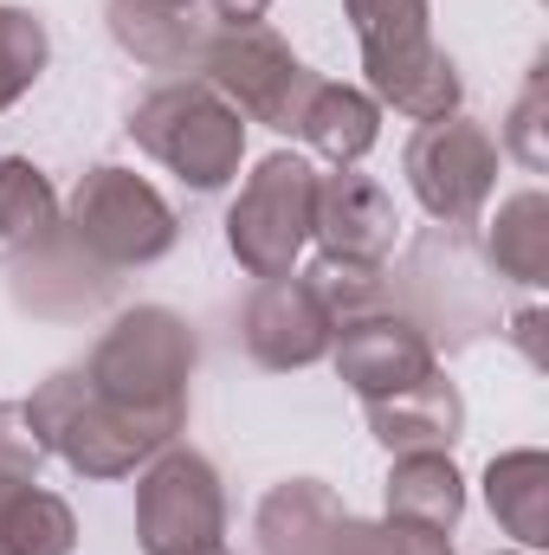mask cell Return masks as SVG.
Masks as SVG:
<instances>
[{
    "mask_svg": "<svg viewBox=\"0 0 549 555\" xmlns=\"http://www.w3.org/2000/svg\"><path fill=\"white\" fill-rule=\"evenodd\" d=\"M52 65V33L33 7H0V111H13Z\"/></svg>",
    "mask_w": 549,
    "mask_h": 555,
    "instance_id": "cell-22",
    "label": "cell"
},
{
    "mask_svg": "<svg viewBox=\"0 0 549 555\" xmlns=\"http://www.w3.org/2000/svg\"><path fill=\"white\" fill-rule=\"evenodd\" d=\"M194 362H201V343H194L188 317L168 310V304H137V310H124L98 336V349L85 362V382L117 414H130V420H142V426H155V433L175 439L188 426Z\"/></svg>",
    "mask_w": 549,
    "mask_h": 555,
    "instance_id": "cell-1",
    "label": "cell"
},
{
    "mask_svg": "<svg viewBox=\"0 0 549 555\" xmlns=\"http://www.w3.org/2000/svg\"><path fill=\"white\" fill-rule=\"evenodd\" d=\"M310 240L323 259L336 266H388L395 240H401V214L395 194L356 168H330L317 181V214H310Z\"/></svg>",
    "mask_w": 549,
    "mask_h": 555,
    "instance_id": "cell-12",
    "label": "cell"
},
{
    "mask_svg": "<svg viewBox=\"0 0 549 555\" xmlns=\"http://www.w3.org/2000/svg\"><path fill=\"white\" fill-rule=\"evenodd\" d=\"M485 504H491L505 537H518L537 555L549 543V452H537V446L498 452L485 465Z\"/></svg>",
    "mask_w": 549,
    "mask_h": 555,
    "instance_id": "cell-17",
    "label": "cell"
},
{
    "mask_svg": "<svg viewBox=\"0 0 549 555\" xmlns=\"http://www.w3.org/2000/svg\"><path fill=\"white\" fill-rule=\"evenodd\" d=\"M297 137H304L310 155H323L330 168H356L382 142V104L369 91H356V85L317 78V91H310V104L297 117Z\"/></svg>",
    "mask_w": 549,
    "mask_h": 555,
    "instance_id": "cell-16",
    "label": "cell"
},
{
    "mask_svg": "<svg viewBox=\"0 0 549 555\" xmlns=\"http://www.w3.org/2000/svg\"><path fill=\"white\" fill-rule=\"evenodd\" d=\"M46 459H52V452L39 446L26 408H20V401H0V478H39Z\"/></svg>",
    "mask_w": 549,
    "mask_h": 555,
    "instance_id": "cell-26",
    "label": "cell"
},
{
    "mask_svg": "<svg viewBox=\"0 0 549 555\" xmlns=\"http://www.w3.org/2000/svg\"><path fill=\"white\" fill-rule=\"evenodd\" d=\"M137 550L142 555H214L227 550V485L194 446H162L137 478Z\"/></svg>",
    "mask_w": 549,
    "mask_h": 555,
    "instance_id": "cell-8",
    "label": "cell"
},
{
    "mask_svg": "<svg viewBox=\"0 0 549 555\" xmlns=\"http://www.w3.org/2000/svg\"><path fill=\"white\" fill-rule=\"evenodd\" d=\"M59 240L78 259L104 266V272H142V266L175 253L181 220L137 168L98 162V168L78 175V188L65 201V220H59Z\"/></svg>",
    "mask_w": 549,
    "mask_h": 555,
    "instance_id": "cell-4",
    "label": "cell"
},
{
    "mask_svg": "<svg viewBox=\"0 0 549 555\" xmlns=\"http://www.w3.org/2000/svg\"><path fill=\"white\" fill-rule=\"evenodd\" d=\"M485 259H491L498 278H511L524 291L549 284V194L544 188H524V194L498 201V220L485 227Z\"/></svg>",
    "mask_w": 549,
    "mask_h": 555,
    "instance_id": "cell-19",
    "label": "cell"
},
{
    "mask_svg": "<svg viewBox=\"0 0 549 555\" xmlns=\"http://www.w3.org/2000/svg\"><path fill=\"white\" fill-rule=\"evenodd\" d=\"M104 20H111V39L155 72H194L201 46H207V20L188 13V7H162V0H104Z\"/></svg>",
    "mask_w": 549,
    "mask_h": 555,
    "instance_id": "cell-15",
    "label": "cell"
},
{
    "mask_svg": "<svg viewBox=\"0 0 549 555\" xmlns=\"http://www.w3.org/2000/svg\"><path fill=\"white\" fill-rule=\"evenodd\" d=\"M20 408L33 420L39 446H46L52 459H65L78 478H130V472L149 465L162 446H175L168 433L117 414L111 401H98L91 382H85V369L46 375V382L33 388V401H20Z\"/></svg>",
    "mask_w": 549,
    "mask_h": 555,
    "instance_id": "cell-5",
    "label": "cell"
},
{
    "mask_svg": "<svg viewBox=\"0 0 549 555\" xmlns=\"http://www.w3.org/2000/svg\"><path fill=\"white\" fill-rule=\"evenodd\" d=\"M537 330H544V310H524V317H518V343L531 349V362H544V349H537Z\"/></svg>",
    "mask_w": 549,
    "mask_h": 555,
    "instance_id": "cell-27",
    "label": "cell"
},
{
    "mask_svg": "<svg viewBox=\"0 0 549 555\" xmlns=\"http://www.w3.org/2000/svg\"><path fill=\"white\" fill-rule=\"evenodd\" d=\"M317 162L310 155H291L278 149L266 155L240 201L227 207V253L240 259V272L253 278H291L297 272V253L310 246V214H317Z\"/></svg>",
    "mask_w": 549,
    "mask_h": 555,
    "instance_id": "cell-7",
    "label": "cell"
},
{
    "mask_svg": "<svg viewBox=\"0 0 549 555\" xmlns=\"http://www.w3.org/2000/svg\"><path fill=\"white\" fill-rule=\"evenodd\" d=\"M388 517H408L426 530H459L465 517V472L452 452H395L388 465Z\"/></svg>",
    "mask_w": 549,
    "mask_h": 555,
    "instance_id": "cell-18",
    "label": "cell"
},
{
    "mask_svg": "<svg viewBox=\"0 0 549 555\" xmlns=\"http://www.w3.org/2000/svg\"><path fill=\"white\" fill-rule=\"evenodd\" d=\"M549 72L537 65L531 72V85H524V98H518V111H511V124H505V137H498V155H518L531 175H544L549 168Z\"/></svg>",
    "mask_w": 549,
    "mask_h": 555,
    "instance_id": "cell-24",
    "label": "cell"
},
{
    "mask_svg": "<svg viewBox=\"0 0 549 555\" xmlns=\"http://www.w3.org/2000/svg\"><path fill=\"white\" fill-rule=\"evenodd\" d=\"M310 284H317V297L330 304V317L343 323V317H362V310H382V266H336V259H317L310 266Z\"/></svg>",
    "mask_w": 549,
    "mask_h": 555,
    "instance_id": "cell-25",
    "label": "cell"
},
{
    "mask_svg": "<svg viewBox=\"0 0 549 555\" xmlns=\"http://www.w3.org/2000/svg\"><path fill=\"white\" fill-rule=\"evenodd\" d=\"M194 78H207L246 124H266L278 137H297V117L317 91V72L291 52V39H278L272 26H214Z\"/></svg>",
    "mask_w": 549,
    "mask_h": 555,
    "instance_id": "cell-6",
    "label": "cell"
},
{
    "mask_svg": "<svg viewBox=\"0 0 549 555\" xmlns=\"http://www.w3.org/2000/svg\"><path fill=\"white\" fill-rule=\"evenodd\" d=\"M401 168H408V188L426 207V220L472 227L498 188V137L478 117L452 111V117H433L413 130L401 149Z\"/></svg>",
    "mask_w": 549,
    "mask_h": 555,
    "instance_id": "cell-9",
    "label": "cell"
},
{
    "mask_svg": "<svg viewBox=\"0 0 549 555\" xmlns=\"http://www.w3.org/2000/svg\"><path fill=\"white\" fill-rule=\"evenodd\" d=\"M240 343H246V356H253L259 369L297 375V369H310V362L330 356L336 317H330V304L317 297V284L304 272L259 278V291H253L246 310H240Z\"/></svg>",
    "mask_w": 549,
    "mask_h": 555,
    "instance_id": "cell-10",
    "label": "cell"
},
{
    "mask_svg": "<svg viewBox=\"0 0 549 555\" xmlns=\"http://www.w3.org/2000/svg\"><path fill=\"white\" fill-rule=\"evenodd\" d=\"M78 517L39 478H0V555H72Z\"/></svg>",
    "mask_w": 549,
    "mask_h": 555,
    "instance_id": "cell-20",
    "label": "cell"
},
{
    "mask_svg": "<svg viewBox=\"0 0 549 555\" xmlns=\"http://www.w3.org/2000/svg\"><path fill=\"white\" fill-rule=\"evenodd\" d=\"M330 555H452V537L426 530V524H408V517H382V524L349 517Z\"/></svg>",
    "mask_w": 549,
    "mask_h": 555,
    "instance_id": "cell-23",
    "label": "cell"
},
{
    "mask_svg": "<svg viewBox=\"0 0 549 555\" xmlns=\"http://www.w3.org/2000/svg\"><path fill=\"white\" fill-rule=\"evenodd\" d=\"M330 362L336 375L362 395V401H382V395H401L420 375H433V336L401 317V310H362V317H343L336 323V343H330Z\"/></svg>",
    "mask_w": 549,
    "mask_h": 555,
    "instance_id": "cell-11",
    "label": "cell"
},
{
    "mask_svg": "<svg viewBox=\"0 0 549 555\" xmlns=\"http://www.w3.org/2000/svg\"><path fill=\"white\" fill-rule=\"evenodd\" d=\"M59 220H65V207H59L46 168L26 162V155H0V246L7 253H39V246L59 240Z\"/></svg>",
    "mask_w": 549,
    "mask_h": 555,
    "instance_id": "cell-21",
    "label": "cell"
},
{
    "mask_svg": "<svg viewBox=\"0 0 549 555\" xmlns=\"http://www.w3.org/2000/svg\"><path fill=\"white\" fill-rule=\"evenodd\" d=\"M524 555H531V550H524Z\"/></svg>",
    "mask_w": 549,
    "mask_h": 555,
    "instance_id": "cell-29",
    "label": "cell"
},
{
    "mask_svg": "<svg viewBox=\"0 0 549 555\" xmlns=\"http://www.w3.org/2000/svg\"><path fill=\"white\" fill-rule=\"evenodd\" d=\"M343 524H349V504L323 478H284V485H272L259 517H253L266 555H330L336 537H343Z\"/></svg>",
    "mask_w": 549,
    "mask_h": 555,
    "instance_id": "cell-14",
    "label": "cell"
},
{
    "mask_svg": "<svg viewBox=\"0 0 549 555\" xmlns=\"http://www.w3.org/2000/svg\"><path fill=\"white\" fill-rule=\"evenodd\" d=\"M362 414H369V433H375L388 452H452L459 433H465V401H459V388H452L439 369L420 375L401 395L362 401Z\"/></svg>",
    "mask_w": 549,
    "mask_h": 555,
    "instance_id": "cell-13",
    "label": "cell"
},
{
    "mask_svg": "<svg viewBox=\"0 0 549 555\" xmlns=\"http://www.w3.org/2000/svg\"><path fill=\"white\" fill-rule=\"evenodd\" d=\"M349 33L362 46V72H369V98L401 111L413 124L452 117L465 85L459 65L446 59V46L433 39V7L426 0H343Z\"/></svg>",
    "mask_w": 549,
    "mask_h": 555,
    "instance_id": "cell-2",
    "label": "cell"
},
{
    "mask_svg": "<svg viewBox=\"0 0 549 555\" xmlns=\"http://www.w3.org/2000/svg\"><path fill=\"white\" fill-rule=\"evenodd\" d=\"M130 142L181 188L220 194L246 162V117L207 78H168L130 111Z\"/></svg>",
    "mask_w": 549,
    "mask_h": 555,
    "instance_id": "cell-3",
    "label": "cell"
},
{
    "mask_svg": "<svg viewBox=\"0 0 549 555\" xmlns=\"http://www.w3.org/2000/svg\"><path fill=\"white\" fill-rule=\"evenodd\" d=\"M214 555H227V550H214Z\"/></svg>",
    "mask_w": 549,
    "mask_h": 555,
    "instance_id": "cell-28",
    "label": "cell"
}]
</instances>
